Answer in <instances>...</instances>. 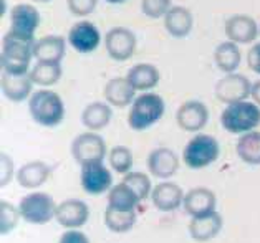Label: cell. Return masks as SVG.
<instances>
[{"mask_svg": "<svg viewBox=\"0 0 260 243\" xmlns=\"http://www.w3.org/2000/svg\"><path fill=\"white\" fill-rule=\"evenodd\" d=\"M35 35L9 30L4 37L0 65L7 75H28L30 61L35 58Z\"/></svg>", "mask_w": 260, "mask_h": 243, "instance_id": "cell-1", "label": "cell"}, {"mask_svg": "<svg viewBox=\"0 0 260 243\" xmlns=\"http://www.w3.org/2000/svg\"><path fill=\"white\" fill-rule=\"evenodd\" d=\"M28 113L37 124L43 127H55L65 118V103L58 93L48 88L34 91L28 99Z\"/></svg>", "mask_w": 260, "mask_h": 243, "instance_id": "cell-2", "label": "cell"}, {"mask_svg": "<svg viewBox=\"0 0 260 243\" xmlns=\"http://www.w3.org/2000/svg\"><path fill=\"white\" fill-rule=\"evenodd\" d=\"M164 113H166V103L162 96L146 91L136 96V99L133 101L128 114V124L133 131L141 132L159 123Z\"/></svg>", "mask_w": 260, "mask_h": 243, "instance_id": "cell-3", "label": "cell"}, {"mask_svg": "<svg viewBox=\"0 0 260 243\" xmlns=\"http://www.w3.org/2000/svg\"><path fill=\"white\" fill-rule=\"evenodd\" d=\"M220 124L227 132L239 136L255 131L260 126V106L247 99L227 105L220 114Z\"/></svg>", "mask_w": 260, "mask_h": 243, "instance_id": "cell-4", "label": "cell"}, {"mask_svg": "<svg viewBox=\"0 0 260 243\" xmlns=\"http://www.w3.org/2000/svg\"><path fill=\"white\" fill-rule=\"evenodd\" d=\"M220 156L219 141L211 134L199 132L189 141L182 151V161L189 169H206Z\"/></svg>", "mask_w": 260, "mask_h": 243, "instance_id": "cell-5", "label": "cell"}, {"mask_svg": "<svg viewBox=\"0 0 260 243\" xmlns=\"http://www.w3.org/2000/svg\"><path fill=\"white\" fill-rule=\"evenodd\" d=\"M22 219L31 225H45L55 219L56 203L47 192H31L18 202Z\"/></svg>", "mask_w": 260, "mask_h": 243, "instance_id": "cell-6", "label": "cell"}, {"mask_svg": "<svg viewBox=\"0 0 260 243\" xmlns=\"http://www.w3.org/2000/svg\"><path fill=\"white\" fill-rule=\"evenodd\" d=\"M108 154L105 139L98 132L88 131L81 132L72 143V156L80 165L91 162H103Z\"/></svg>", "mask_w": 260, "mask_h": 243, "instance_id": "cell-7", "label": "cell"}, {"mask_svg": "<svg viewBox=\"0 0 260 243\" xmlns=\"http://www.w3.org/2000/svg\"><path fill=\"white\" fill-rule=\"evenodd\" d=\"M252 93V83L249 78L239 73H225V76L215 83L214 94L220 103L232 105L245 101Z\"/></svg>", "mask_w": 260, "mask_h": 243, "instance_id": "cell-8", "label": "cell"}, {"mask_svg": "<svg viewBox=\"0 0 260 243\" xmlns=\"http://www.w3.org/2000/svg\"><path fill=\"white\" fill-rule=\"evenodd\" d=\"M80 184L86 194L101 195L113 187V174L103 162H91L81 165Z\"/></svg>", "mask_w": 260, "mask_h": 243, "instance_id": "cell-9", "label": "cell"}, {"mask_svg": "<svg viewBox=\"0 0 260 243\" xmlns=\"http://www.w3.org/2000/svg\"><path fill=\"white\" fill-rule=\"evenodd\" d=\"M136 35L129 28L115 27L105 35V48L115 61L129 60L136 52Z\"/></svg>", "mask_w": 260, "mask_h": 243, "instance_id": "cell-10", "label": "cell"}, {"mask_svg": "<svg viewBox=\"0 0 260 243\" xmlns=\"http://www.w3.org/2000/svg\"><path fill=\"white\" fill-rule=\"evenodd\" d=\"M67 40L75 52H78L81 55H90L100 47L101 33L93 22L80 20L70 28Z\"/></svg>", "mask_w": 260, "mask_h": 243, "instance_id": "cell-11", "label": "cell"}, {"mask_svg": "<svg viewBox=\"0 0 260 243\" xmlns=\"http://www.w3.org/2000/svg\"><path fill=\"white\" fill-rule=\"evenodd\" d=\"M209 121L207 106L198 99L184 101L176 113V123L186 132H199L206 127Z\"/></svg>", "mask_w": 260, "mask_h": 243, "instance_id": "cell-12", "label": "cell"}, {"mask_svg": "<svg viewBox=\"0 0 260 243\" xmlns=\"http://www.w3.org/2000/svg\"><path fill=\"white\" fill-rule=\"evenodd\" d=\"M90 219V207L80 199H67L56 205L55 220L63 228H80Z\"/></svg>", "mask_w": 260, "mask_h": 243, "instance_id": "cell-13", "label": "cell"}, {"mask_svg": "<svg viewBox=\"0 0 260 243\" xmlns=\"http://www.w3.org/2000/svg\"><path fill=\"white\" fill-rule=\"evenodd\" d=\"M146 164H148L151 176L161 179V181H168L179 169V157L169 148H156L149 152Z\"/></svg>", "mask_w": 260, "mask_h": 243, "instance_id": "cell-14", "label": "cell"}, {"mask_svg": "<svg viewBox=\"0 0 260 243\" xmlns=\"http://www.w3.org/2000/svg\"><path fill=\"white\" fill-rule=\"evenodd\" d=\"M260 35V25L249 15H234L225 22V37L237 45H249Z\"/></svg>", "mask_w": 260, "mask_h": 243, "instance_id": "cell-15", "label": "cell"}, {"mask_svg": "<svg viewBox=\"0 0 260 243\" xmlns=\"http://www.w3.org/2000/svg\"><path fill=\"white\" fill-rule=\"evenodd\" d=\"M184 192L176 182L161 181L156 184L151 192V202L153 205L161 210V212H174L177 207L182 205L184 202Z\"/></svg>", "mask_w": 260, "mask_h": 243, "instance_id": "cell-16", "label": "cell"}, {"mask_svg": "<svg viewBox=\"0 0 260 243\" xmlns=\"http://www.w3.org/2000/svg\"><path fill=\"white\" fill-rule=\"evenodd\" d=\"M217 199L215 194L207 187H194L184 195L182 207L187 215L191 217H202L215 212Z\"/></svg>", "mask_w": 260, "mask_h": 243, "instance_id": "cell-17", "label": "cell"}, {"mask_svg": "<svg viewBox=\"0 0 260 243\" xmlns=\"http://www.w3.org/2000/svg\"><path fill=\"white\" fill-rule=\"evenodd\" d=\"M105 99L108 105L113 108H126L131 106L133 101L136 99V89L131 85L129 80L123 76H115L105 85L103 89Z\"/></svg>", "mask_w": 260, "mask_h": 243, "instance_id": "cell-18", "label": "cell"}, {"mask_svg": "<svg viewBox=\"0 0 260 243\" xmlns=\"http://www.w3.org/2000/svg\"><path fill=\"white\" fill-rule=\"evenodd\" d=\"M222 225H224V222H222V217L217 212L202 217H192L191 222H189V235L194 241L206 243L220 233Z\"/></svg>", "mask_w": 260, "mask_h": 243, "instance_id": "cell-19", "label": "cell"}, {"mask_svg": "<svg viewBox=\"0 0 260 243\" xmlns=\"http://www.w3.org/2000/svg\"><path fill=\"white\" fill-rule=\"evenodd\" d=\"M40 25V12L30 4H18L10 10V30L25 35H35Z\"/></svg>", "mask_w": 260, "mask_h": 243, "instance_id": "cell-20", "label": "cell"}, {"mask_svg": "<svg viewBox=\"0 0 260 243\" xmlns=\"http://www.w3.org/2000/svg\"><path fill=\"white\" fill-rule=\"evenodd\" d=\"M34 81L30 75H2V93L9 101L22 103L34 94Z\"/></svg>", "mask_w": 260, "mask_h": 243, "instance_id": "cell-21", "label": "cell"}, {"mask_svg": "<svg viewBox=\"0 0 260 243\" xmlns=\"http://www.w3.org/2000/svg\"><path fill=\"white\" fill-rule=\"evenodd\" d=\"M192 25H194L192 12L182 7V5L171 7V10L164 17V28L174 38H186L191 33Z\"/></svg>", "mask_w": 260, "mask_h": 243, "instance_id": "cell-22", "label": "cell"}, {"mask_svg": "<svg viewBox=\"0 0 260 243\" xmlns=\"http://www.w3.org/2000/svg\"><path fill=\"white\" fill-rule=\"evenodd\" d=\"M113 111L111 105L106 101H93L83 111H81V124H83L88 131L98 132L111 123Z\"/></svg>", "mask_w": 260, "mask_h": 243, "instance_id": "cell-23", "label": "cell"}, {"mask_svg": "<svg viewBox=\"0 0 260 243\" xmlns=\"http://www.w3.org/2000/svg\"><path fill=\"white\" fill-rule=\"evenodd\" d=\"M50 167L43 161H30L17 170V182L22 189H39L50 177Z\"/></svg>", "mask_w": 260, "mask_h": 243, "instance_id": "cell-24", "label": "cell"}, {"mask_svg": "<svg viewBox=\"0 0 260 243\" xmlns=\"http://www.w3.org/2000/svg\"><path fill=\"white\" fill-rule=\"evenodd\" d=\"M67 42L61 35L42 37L35 43V58L37 61H56L61 63L67 52Z\"/></svg>", "mask_w": 260, "mask_h": 243, "instance_id": "cell-25", "label": "cell"}, {"mask_svg": "<svg viewBox=\"0 0 260 243\" xmlns=\"http://www.w3.org/2000/svg\"><path fill=\"white\" fill-rule=\"evenodd\" d=\"M126 78L135 86L136 91H151L159 85V70L151 63H138L133 68H129Z\"/></svg>", "mask_w": 260, "mask_h": 243, "instance_id": "cell-26", "label": "cell"}, {"mask_svg": "<svg viewBox=\"0 0 260 243\" xmlns=\"http://www.w3.org/2000/svg\"><path fill=\"white\" fill-rule=\"evenodd\" d=\"M240 60H242V55H240L239 45L231 40L220 43L214 50L215 66L224 73H236V70L240 66Z\"/></svg>", "mask_w": 260, "mask_h": 243, "instance_id": "cell-27", "label": "cell"}, {"mask_svg": "<svg viewBox=\"0 0 260 243\" xmlns=\"http://www.w3.org/2000/svg\"><path fill=\"white\" fill-rule=\"evenodd\" d=\"M30 78L34 85L42 88H50L61 80L63 70L56 61H37L30 70Z\"/></svg>", "mask_w": 260, "mask_h": 243, "instance_id": "cell-28", "label": "cell"}, {"mask_svg": "<svg viewBox=\"0 0 260 243\" xmlns=\"http://www.w3.org/2000/svg\"><path fill=\"white\" fill-rule=\"evenodd\" d=\"M105 225L113 233H126L136 225V210H123L106 205Z\"/></svg>", "mask_w": 260, "mask_h": 243, "instance_id": "cell-29", "label": "cell"}, {"mask_svg": "<svg viewBox=\"0 0 260 243\" xmlns=\"http://www.w3.org/2000/svg\"><path fill=\"white\" fill-rule=\"evenodd\" d=\"M236 152L242 162L249 165H260V132L250 131L239 136Z\"/></svg>", "mask_w": 260, "mask_h": 243, "instance_id": "cell-30", "label": "cell"}, {"mask_svg": "<svg viewBox=\"0 0 260 243\" xmlns=\"http://www.w3.org/2000/svg\"><path fill=\"white\" fill-rule=\"evenodd\" d=\"M141 200L138 199L129 185H126L123 181L113 185L111 190L108 192V205L115 209H123V210H136Z\"/></svg>", "mask_w": 260, "mask_h": 243, "instance_id": "cell-31", "label": "cell"}, {"mask_svg": "<svg viewBox=\"0 0 260 243\" xmlns=\"http://www.w3.org/2000/svg\"><path fill=\"white\" fill-rule=\"evenodd\" d=\"M108 162H110V167L118 172V174H128L133 169V164H135V159H133V152L131 149L124 148V146H115L110 154H108Z\"/></svg>", "mask_w": 260, "mask_h": 243, "instance_id": "cell-32", "label": "cell"}, {"mask_svg": "<svg viewBox=\"0 0 260 243\" xmlns=\"http://www.w3.org/2000/svg\"><path fill=\"white\" fill-rule=\"evenodd\" d=\"M123 182L126 185H129V187L135 190V194L138 195V199L144 202L148 197H151V192H153V184H151V179L148 174H144V172H128V174L123 176Z\"/></svg>", "mask_w": 260, "mask_h": 243, "instance_id": "cell-33", "label": "cell"}, {"mask_svg": "<svg viewBox=\"0 0 260 243\" xmlns=\"http://www.w3.org/2000/svg\"><path fill=\"white\" fill-rule=\"evenodd\" d=\"M20 219L22 215L18 207L7 200L0 202V235H9L12 230H15Z\"/></svg>", "mask_w": 260, "mask_h": 243, "instance_id": "cell-34", "label": "cell"}, {"mask_svg": "<svg viewBox=\"0 0 260 243\" xmlns=\"http://www.w3.org/2000/svg\"><path fill=\"white\" fill-rule=\"evenodd\" d=\"M171 0H143L141 2V10L143 14L148 18H153V20H157V18H164L166 14L171 10Z\"/></svg>", "mask_w": 260, "mask_h": 243, "instance_id": "cell-35", "label": "cell"}, {"mask_svg": "<svg viewBox=\"0 0 260 243\" xmlns=\"http://www.w3.org/2000/svg\"><path fill=\"white\" fill-rule=\"evenodd\" d=\"M98 0H67V7L70 14L75 17H88L96 9Z\"/></svg>", "mask_w": 260, "mask_h": 243, "instance_id": "cell-36", "label": "cell"}, {"mask_svg": "<svg viewBox=\"0 0 260 243\" xmlns=\"http://www.w3.org/2000/svg\"><path fill=\"white\" fill-rule=\"evenodd\" d=\"M15 176L17 174H15L14 159L9 154H5V152H2L0 154V187H7Z\"/></svg>", "mask_w": 260, "mask_h": 243, "instance_id": "cell-37", "label": "cell"}, {"mask_svg": "<svg viewBox=\"0 0 260 243\" xmlns=\"http://www.w3.org/2000/svg\"><path fill=\"white\" fill-rule=\"evenodd\" d=\"M58 243H90V240H88L86 233H83L81 230L70 228L61 233Z\"/></svg>", "mask_w": 260, "mask_h": 243, "instance_id": "cell-38", "label": "cell"}, {"mask_svg": "<svg viewBox=\"0 0 260 243\" xmlns=\"http://www.w3.org/2000/svg\"><path fill=\"white\" fill-rule=\"evenodd\" d=\"M247 65L253 73L260 75V42L253 45L247 53Z\"/></svg>", "mask_w": 260, "mask_h": 243, "instance_id": "cell-39", "label": "cell"}, {"mask_svg": "<svg viewBox=\"0 0 260 243\" xmlns=\"http://www.w3.org/2000/svg\"><path fill=\"white\" fill-rule=\"evenodd\" d=\"M250 96H252L253 103H257V105L260 106V80L255 81V83L252 85V93H250Z\"/></svg>", "mask_w": 260, "mask_h": 243, "instance_id": "cell-40", "label": "cell"}, {"mask_svg": "<svg viewBox=\"0 0 260 243\" xmlns=\"http://www.w3.org/2000/svg\"><path fill=\"white\" fill-rule=\"evenodd\" d=\"M105 2L111 4V5H121V4H126L128 0H105Z\"/></svg>", "mask_w": 260, "mask_h": 243, "instance_id": "cell-41", "label": "cell"}, {"mask_svg": "<svg viewBox=\"0 0 260 243\" xmlns=\"http://www.w3.org/2000/svg\"><path fill=\"white\" fill-rule=\"evenodd\" d=\"M0 4H2V12H0V15H5V0H2V2H0Z\"/></svg>", "mask_w": 260, "mask_h": 243, "instance_id": "cell-42", "label": "cell"}, {"mask_svg": "<svg viewBox=\"0 0 260 243\" xmlns=\"http://www.w3.org/2000/svg\"><path fill=\"white\" fill-rule=\"evenodd\" d=\"M31 2H37V4H48V2H52V0H31Z\"/></svg>", "mask_w": 260, "mask_h": 243, "instance_id": "cell-43", "label": "cell"}]
</instances>
